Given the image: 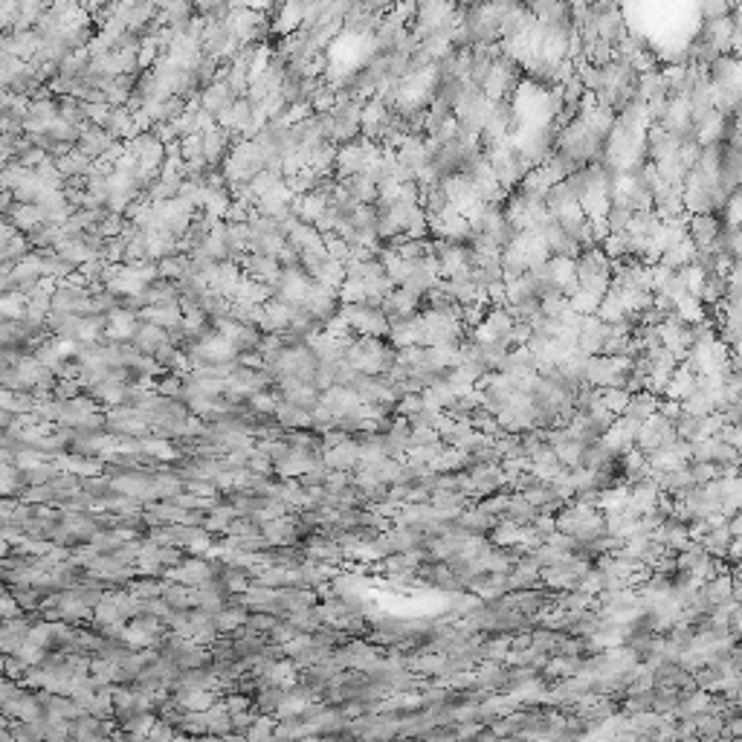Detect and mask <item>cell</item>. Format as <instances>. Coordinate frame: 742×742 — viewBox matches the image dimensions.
Segmentation results:
<instances>
[{
	"instance_id": "cell-1",
	"label": "cell",
	"mask_w": 742,
	"mask_h": 742,
	"mask_svg": "<svg viewBox=\"0 0 742 742\" xmlns=\"http://www.w3.org/2000/svg\"><path fill=\"white\" fill-rule=\"evenodd\" d=\"M110 333L116 336H128V333H134V319L128 316V314H116L113 316V328H110Z\"/></svg>"
},
{
	"instance_id": "cell-2",
	"label": "cell",
	"mask_w": 742,
	"mask_h": 742,
	"mask_svg": "<svg viewBox=\"0 0 742 742\" xmlns=\"http://www.w3.org/2000/svg\"><path fill=\"white\" fill-rule=\"evenodd\" d=\"M15 693H18V690H15L12 682H0V710H4V707L9 704V699H12Z\"/></svg>"
},
{
	"instance_id": "cell-3",
	"label": "cell",
	"mask_w": 742,
	"mask_h": 742,
	"mask_svg": "<svg viewBox=\"0 0 742 742\" xmlns=\"http://www.w3.org/2000/svg\"><path fill=\"white\" fill-rule=\"evenodd\" d=\"M4 421H6V415H4V412H0V423H4Z\"/></svg>"
}]
</instances>
